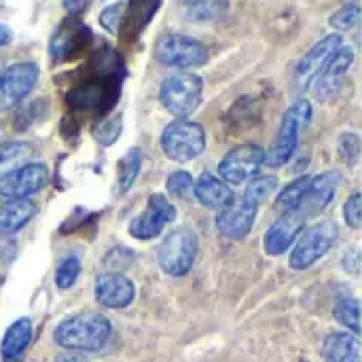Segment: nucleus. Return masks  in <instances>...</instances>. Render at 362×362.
<instances>
[{"instance_id":"4","label":"nucleus","mask_w":362,"mask_h":362,"mask_svg":"<svg viewBox=\"0 0 362 362\" xmlns=\"http://www.w3.org/2000/svg\"><path fill=\"white\" fill-rule=\"evenodd\" d=\"M204 81L193 72L170 74L159 87V102L174 119H189L202 104Z\"/></svg>"},{"instance_id":"30","label":"nucleus","mask_w":362,"mask_h":362,"mask_svg":"<svg viewBox=\"0 0 362 362\" xmlns=\"http://www.w3.org/2000/svg\"><path fill=\"white\" fill-rule=\"evenodd\" d=\"M339 157L348 165H356L361 157V136L356 132H344L337 140Z\"/></svg>"},{"instance_id":"29","label":"nucleus","mask_w":362,"mask_h":362,"mask_svg":"<svg viewBox=\"0 0 362 362\" xmlns=\"http://www.w3.org/2000/svg\"><path fill=\"white\" fill-rule=\"evenodd\" d=\"M278 191V178H274V176H257V178H252L250 182H248V187H246V195H250L259 206L265 202V199H269L274 193Z\"/></svg>"},{"instance_id":"37","label":"nucleus","mask_w":362,"mask_h":362,"mask_svg":"<svg viewBox=\"0 0 362 362\" xmlns=\"http://www.w3.org/2000/svg\"><path fill=\"white\" fill-rule=\"evenodd\" d=\"M55 362H89L83 354H74V352H70V354H62V356H57Z\"/></svg>"},{"instance_id":"1","label":"nucleus","mask_w":362,"mask_h":362,"mask_svg":"<svg viewBox=\"0 0 362 362\" xmlns=\"http://www.w3.org/2000/svg\"><path fill=\"white\" fill-rule=\"evenodd\" d=\"M112 335V322L100 312H81L62 320L53 339L59 348L74 354H93L100 352Z\"/></svg>"},{"instance_id":"15","label":"nucleus","mask_w":362,"mask_h":362,"mask_svg":"<svg viewBox=\"0 0 362 362\" xmlns=\"http://www.w3.org/2000/svg\"><path fill=\"white\" fill-rule=\"evenodd\" d=\"M352 64H354V49L350 45H341L339 51L318 72V76H316V95L320 100L333 98L344 87L346 74L352 68Z\"/></svg>"},{"instance_id":"8","label":"nucleus","mask_w":362,"mask_h":362,"mask_svg":"<svg viewBox=\"0 0 362 362\" xmlns=\"http://www.w3.org/2000/svg\"><path fill=\"white\" fill-rule=\"evenodd\" d=\"M40 66L36 62H15L0 72V112L21 104L36 87Z\"/></svg>"},{"instance_id":"19","label":"nucleus","mask_w":362,"mask_h":362,"mask_svg":"<svg viewBox=\"0 0 362 362\" xmlns=\"http://www.w3.org/2000/svg\"><path fill=\"white\" fill-rule=\"evenodd\" d=\"M325 362H361V341L352 333H329L322 341Z\"/></svg>"},{"instance_id":"35","label":"nucleus","mask_w":362,"mask_h":362,"mask_svg":"<svg viewBox=\"0 0 362 362\" xmlns=\"http://www.w3.org/2000/svg\"><path fill=\"white\" fill-rule=\"evenodd\" d=\"M11 40H13V30H11L6 23H2V21H0V47L8 45Z\"/></svg>"},{"instance_id":"21","label":"nucleus","mask_w":362,"mask_h":362,"mask_svg":"<svg viewBox=\"0 0 362 362\" xmlns=\"http://www.w3.org/2000/svg\"><path fill=\"white\" fill-rule=\"evenodd\" d=\"M30 341H32V320L28 316L17 318L4 331V337H2V344H0V352H2V356L6 361H17V358H21L25 354Z\"/></svg>"},{"instance_id":"9","label":"nucleus","mask_w":362,"mask_h":362,"mask_svg":"<svg viewBox=\"0 0 362 362\" xmlns=\"http://www.w3.org/2000/svg\"><path fill=\"white\" fill-rule=\"evenodd\" d=\"M265 165V151L259 144L246 142L233 146L218 163V174L225 185H244L259 176Z\"/></svg>"},{"instance_id":"20","label":"nucleus","mask_w":362,"mask_h":362,"mask_svg":"<svg viewBox=\"0 0 362 362\" xmlns=\"http://www.w3.org/2000/svg\"><path fill=\"white\" fill-rule=\"evenodd\" d=\"M36 214V204L30 199L4 202L0 206V235H15Z\"/></svg>"},{"instance_id":"27","label":"nucleus","mask_w":362,"mask_h":362,"mask_svg":"<svg viewBox=\"0 0 362 362\" xmlns=\"http://www.w3.org/2000/svg\"><path fill=\"white\" fill-rule=\"evenodd\" d=\"M358 19H361V4H358V2H350V4H346V6H341L339 11H335V13L331 15L329 23H331V28H335L337 34H339V32L352 30V28L358 23Z\"/></svg>"},{"instance_id":"18","label":"nucleus","mask_w":362,"mask_h":362,"mask_svg":"<svg viewBox=\"0 0 362 362\" xmlns=\"http://www.w3.org/2000/svg\"><path fill=\"white\" fill-rule=\"evenodd\" d=\"M341 182V174L335 170L322 172V174H314L310 178V191H308V199H305V214H318L322 212L335 197L337 187Z\"/></svg>"},{"instance_id":"2","label":"nucleus","mask_w":362,"mask_h":362,"mask_svg":"<svg viewBox=\"0 0 362 362\" xmlns=\"http://www.w3.org/2000/svg\"><path fill=\"white\" fill-rule=\"evenodd\" d=\"M312 115H314L312 102L305 100V98L293 102L286 108V112L282 115L278 134L274 138V144L265 153V163L269 168H280V165H284V163H288L293 159V155L297 153V146L301 142L303 129L312 121Z\"/></svg>"},{"instance_id":"3","label":"nucleus","mask_w":362,"mask_h":362,"mask_svg":"<svg viewBox=\"0 0 362 362\" xmlns=\"http://www.w3.org/2000/svg\"><path fill=\"white\" fill-rule=\"evenodd\" d=\"M155 57L161 66L189 72L191 68H199L210 59V49L193 36L180 32H165L157 38Z\"/></svg>"},{"instance_id":"31","label":"nucleus","mask_w":362,"mask_h":362,"mask_svg":"<svg viewBox=\"0 0 362 362\" xmlns=\"http://www.w3.org/2000/svg\"><path fill=\"white\" fill-rule=\"evenodd\" d=\"M121 127H123V119L121 115H115L110 119H106L104 123H100L93 132V138L100 142V144H112L119 134H121Z\"/></svg>"},{"instance_id":"23","label":"nucleus","mask_w":362,"mask_h":362,"mask_svg":"<svg viewBox=\"0 0 362 362\" xmlns=\"http://www.w3.org/2000/svg\"><path fill=\"white\" fill-rule=\"evenodd\" d=\"M140 170H142V151H140L138 146H134V148H129V151L121 157V161H119V170H117V189H119L121 195L127 193V191L134 187V182H136V178H138V174H140Z\"/></svg>"},{"instance_id":"10","label":"nucleus","mask_w":362,"mask_h":362,"mask_svg":"<svg viewBox=\"0 0 362 362\" xmlns=\"http://www.w3.org/2000/svg\"><path fill=\"white\" fill-rule=\"evenodd\" d=\"M49 185V168L42 161H25L0 178V197L4 202L28 199Z\"/></svg>"},{"instance_id":"16","label":"nucleus","mask_w":362,"mask_h":362,"mask_svg":"<svg viewBox=\"0 0 362 362\" xmlns=\"http://www.w3.org/2000/svg\"><path fill=\"white\" fill-rule=\"evenodd\" d=\"M344 45L341 34H329L322 40H318L310 51H305V55L297 62V76L305 78V81H314L318 76V72L327 66V62L339 51V47Z\"/></svg>"},{"instance_id":"36","label":"nucleus","mask_w":362,"mask_h":362,"mask_svg":"<svg viewBox=\"0 0 362 362\" xmlns=\"http://www.w3.org/2000/svg\"><path fill=\"white\" fill-rule=\"evenodd\" d=\"M87 6H89V2H70V0L64 2V8L70 11V13H83Z\"/></svg>"},{"instance_id":"34","label":"nucleus","mask_w":362,"mask_h":362,"mask_svg":"<svg viewBox=\"0 0 362 362\" xmlns=\"http://www.w3.org/2000/svg\"><path fill=\"white\" fill-rule=\"evenodd\" d=\"M358 267H361V255H358V248L352 246L344 255V269L352 276H358Z\"/></svg>"},{"instance_id":"13","label":"nucleus","mask_w":362,"mask_h":362,"mask_svg":"<svg viewBox=\"0 0 362 362\" xmlns=\"http://www.w3.org/2000/svg\"><path fill=\"white\" fill-rule=\"evenodd\" d=\"M308 218L310 216L303 214L301 210H286V212H282L265 231L263 246H265L267 255L269 257H280V255L288 252L295 246V240L305 229Z\"/></svg>"},{"instance_id":"6","label":"nucleus","mask_w":362,"mask_h":362,"mask_svg":"<svg viewBox=\"0 0 362 362\" xmlns=\"http://www.w3.org/2000/svg\"><path fill=\"white\" fill-rule=\"evenodd\" d=\"M339 227L335 221H320L312 227H305L299 235V242L291 248L288 265L295 272H305L316 265L333 246L337 244Z\"/></svg>"},{"instance_id":"33","label":"nucleus","mask_w":362,"mask_h":362,"mask_svg":"<svg viewBox=\"0 0 362 362\" xmlns=\"http://www.w3.org/2000/svg\"><path fill=\"white\" fill-rule=\"evenodd\" d=\"M123 8H125V4H121V2L106 6V8L100 13V25H102L104 30H108V32L115 34V32L119 30L123 17H125V15H123Z\"/></svg>"},{"instance_id":"7","label":"nucleus","mask_w":362,"mask_h":362,"mask_svg":"<svg viewBox=\"0 0 362 362\" xmlns=\"http://www.w3.org/2000/svg\"><path fill=\"white\" fill-rule=\"evenodd\" d=\"M161 148L168 159L187 163L197 159L206 151V129L191 119H174L161 134Z\"/></svg>"},{"instance_id":"5","label":"nucleus","mask_w":362,"mask_h":362,"mask_svg":"<svg viewBox=\"0 0 362 362\" xmlns=\"http://www.w3.org/2000/svg\"><path fill=\"white\" fill-rule=\"evenodd\" d=\"M197 250H199V240L195 231L187 227L172 229L170 233L163 235L157 248V261L161 272L172 278L187 276L195 265Z\"/></svg>"},{"instance_id":"22","label":"nucleus","mask_w":362,"mask_h":362,"mask_svg":"<svg viewBox=\"0 0 362 362\" xmlns=\"http://www.w3.org/2000/svg\"><path fill=\"white\" fill-rule=\"evenodd\" d=\"M34 153L32 144L21 142V140H4L0 142V178L4 174H8L11 170L19 168L25 163V159H30Z\"/></svg>"},{"instance_id":"12","label":"nucleus","mask_w":362,"mask_h":362,"mask_svg":"<svg viewBox=\"0 0 362 362\" xmlns=\"http://www.w3.org/2000/svg\"><path fill=\"white\" fill-rule=\"evenodd\" d=\"M259 208L261 206L246 193L240 197H233V202L229 206H225L216 216L218 233H223L229 240H238V242L248 238V233L252 231V225L257 221Z\"/></svg>"},{"instance_id":"26","label":"nucleus","mask_w":362,"mask_h":362,"mask_svg":"<svg viewBox=\"0 0 362 362\" xmlns=\"http://www.w3.org/2000/svg\"><path fill=\"white\" fill-rule=\"evenodd\" d=\"M81 276V259L74 257V255H68L64 257L59 263H57V269H55V286L59 291H68L74 286V282L78 280Z\"/></svg>"},{"instance_id":"17","label":"nucleus","mask_w":362,"mask_h":362,"mask_svg":"<svg viewBox=\"0 0 362 362\" xmlns=\"http://www.w3.org/2000/svg\"><path fill=\"white\" fill-rule=\"evenodd\" d=\"M193 195H195V199H197L204 208L216 210V212H221L225 206H229V204L233 202V197H235V193L231 191V187L225 185L218 176H214V174H210V172H204V174L195 180V185H193Z\"/></svg>"},{"instance_id":"28","label":"nucleus","mask_w":362,"mask_h":362,"mask_svg":"<svg viewBox=\"0 0 362 362\" xmlns=\"http://www.w3.org/2000/svg\"><path fill=\"white\" fill-rule=\"evenodd\" d=\"M168 193L176 199H193V176L185 170H178L174 174H170L168 178Z\"/></svg>"},{"instance_id":"11","label":"nucleus","mask_w":362,"mask_h":362,"mask_svg":"<svg viewBox=\"0 0 362 362\" xmlns=\"http://www.w3.org/2000/svg\"><path fill=\"white\" fill-rule=\"evenodd\" d=\"M178 216L176 206L161 193H153L146 202V208L129 223V233L136 240H155L163 233L168 225H172Z\"/></svg>"},{"instance_id":"32","label":"nucleus","mask_w":362,"mask_h":362,"mask_svg":"<svg viewBox=\"0 0 362 362\" xmlns=\"http://www.w3.org/2000/svg\"><path fill=\"white\" fill-rule=\"evenodd\" d=\"M344 218H346L348 227H352V229H361L362 208H361V193H358V191H354V193L346 199V204H344Z\"/></svg>"},{"instance_id":"25","label":"nucleus","mask_w":362,"mask_h":362,"mask_svg":"<svg viewBox=\"0 0 362 362\" xmlns=\"http://www.w3.org/2000/svg\"><path fill=\"white\" fill-rule=\"evenodd\" d=\"M182 8H185V17L189 21H212L216 17H221L229 4L227 2H202V0H195V2H182Z\"/></svg>"},{"instance_id":"24","label":"nucleus","mask_w":362,"mask_h":362,"mask_svg":"<svg viewBox=\"0 0 362 362\" xmlns=\"http://www.w3.org/2000/svg\"><path fill=\"white\" fill-rule=\"evenodd\" d=\"M335 320L346 327L348 331H352V335H361V303L356 297H344L337 301L335 310H333Z\"/></svg>"},{"instance_id":"14","label":"nucleus","mask_w":362,"mask_h":362,"mask_svg":"<svg viewBox=\"0 0 362 362\" xmlns=\"http://www.w3.org/2000/svg\"><path fill=\"white\" fill-rule=\"evenodd\" d=\"M136 286L125 274L106 272L95 280V301L108 310H123L134 303Z\"/></svg>"}]
</instances>
